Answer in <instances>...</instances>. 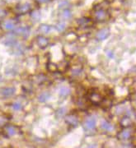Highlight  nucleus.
I'll return each mask as SVG.
<instances>
[{"label":"nucleus","instance_id":"1","mask_svg":"<svg viewBox=\"0 0 136 148\" xmlns=\"http://www.w3.org/2000/svg\"><path fill=\"white\" fill-rule=\"evenodd\" d=\"M96 119L94 118L91 117V118H88V119L85 121L84 123V127L87 131H93L95 129L96 127Z\"/></svg>","mask_w":136,"mask_h":148},{"label":"nucleus","instance_id":"2","mask_svg":"<svg viewBox=\"0 0 136 148\" xmlns=\"http://www.w3.org/2000/svg\"><path fill=\"white\" fill-rule=\"evenodd\" d=\"M16 92V88L15 87H4L1 90H0V93L3 96H5V97H10L13 96Z\"/></svg>","mask_w":136,"mask_h":148},{"label":"nucleus","instance_id":"3","mask_svg":"<svg viewBox=\"0 0 136 148\" xmlns=\"http://www.w3.org/2000/svg\"><path fill=\"white\" fill-rule=\"evenodd\" d=\"M89 100L94 105H98L101 102H102V97H101L100 94H98L97 92H93L92 94H90Z\"/></svg>","mask_w":136,"mask_h":148},{"label":"nucleus","instance_id":"4","mask_svg":"<svg viewBox=\"0 0 136 148\" xmlns=\"http://www.w3.org/2000/svg\"><path fill=\"white\" fill-rule=\"evenodd\" d=\"M65 121L69 124V125L73 127H76L79 124V120L76 116L73 115V114H69L65 117Z\"/></svg>","mask_w":136,"mask_h":148},{"label":"nucleus","instance_id":"5","mask_svg":"<svg viewBox=\"0 0 136 148\" xmlns=\"http://www.w3.org/2000/svg\"><path fill=\"white\" fill-rule=\"evenodd\" d=\"M31 6L29 3H22V4H19L17 7V12L20 14H24V13L27 12L30 10Z\"/></svg>","mask_w":136,"mask_h":148},{"label":"nucleus","instance_id":"6","mask_svg":"<svg viewBox=\"0 0 136 148\" xmlns=\"http://www.w3.org/2000/svg\"><path fill=\"white\" fill-rule=\"evenodd\" d=\"M110 35V31L108 29H102L99 31L97 33V39L99 40H106L107 37Z\"/></svg>","mask_w":136,"mask_h":148},{"label":"nucleus","instance_id":"7","mask_svg":"<svg viewBox=\"0 0 136 148\" xmlns=\"http://www.w3.org/2000/svg\"><path fill=\"white\" fill-rule=\"evenodd\" d=\"M107 12L103 9H97L96 12H95V17L97 20V21H103L107 18Z\"/></svg>","mask_w":136,"mask_h":148},{"label":"nucleus","instance_id":"8","mask_svg":"<svg viewBox=\"0 0 136 148\" xmlns=\"http://www.w3.org/2000/svg\"><path fill=\"white\" fill-rule=\"evenodd\" d=\"M37 44H38V45L40 48L44 49L48 45L49 40L46 39V37H44V36H39L38 38H37Z\"/></svg>","mask_w":136,"mask_h":148},{"label":"nucleus","instance_id":"9","mask_svg":"<svg viewBox=\"0 0 136 148\" xmlns=\"http://www.w3.org/2000/svg\"><path fill=\"white\" fill-rule=\"evenodd\" d=\"M101 127L103 130L107 131V132H111V131L114 130V127L113 125H111L110 123H108L107 121L103 120L101 123Z\"/></svg>","mask_w":136,"mask_h":148},{"label":"nucleus","instance_id":"10","mask_svg":"<svg viewBox=\"0 0 136 148\" xmlns=\"http://www.w3.org/2000/svg\"><path fill=\"white\" fill-rule=\"evenodd\" d=\"M131 136V132L129 129H125L123 131H121L119 134V138L121 140H127Z\"/></svg>","mask_w":136,"mask_h":148},{"label":"nucleus","instance_id":"11","mask_svg":"<svg viewBox=\"0 0 136 148\" xmlns=\"http://www.w3.org/2000/svg\"><path fill=\"white\" fill-rule=\"evenodd\" d=\"M50 98V94L48 91H44L38 96V100L40 102L44 103V102H46Z\"/></svg>","mask_w":136,"mask_h":148},{"label":"nucleus","instance_id":"12","mask_svg":"<svg viewBox=\"0 0 136 148\" xmlns=\"http://www.w3.org/2000/svg\"><path fill=\"white\" fill-rule=\"evenodd\" d=\"M120 124H121V126H123L125 127H130L131 124H132V120L128 116H125V117H123L121 119V120H120Z\"/></svg>","mask_w":136,"mask_h":148},{"label":"nucleus","instance_id":"13","mask_svg":"<svg viewBox=\"0 0 136 148\" xmlns=\"http://www.w3.org/2000/svg\"><path fill=\"white\" fill-rule=\"evenodd\" d=\"M6 133L8 134V136L12 137L13 135H15L17 133V129L14 126H12V125H9V126H7L6 127Z\"/></svg>","mask_w":136,"mask_h":148},{"label":"nucleus","instance_id":"14","mask_svg":"<svg viewBox=\"0 0 136 148\" xmlns=\"http://www.w3.org/2000/svg\"><path fill=\"white\" fill-rule=\"evenodd\" d=\"M70 94V88L67 86H63L61 87L59 90V96L62 97H65L67 96H69Z\"/></svg>","mask_w":136,"mask_h":148},{"label":"nucleus","instance_id":"15","mask_svg":"<svg viewBox=\"0 0 136 148\" xmlns=\"http://www.w3.org/2000/svg\"><path fill=\"white\" fill-rule=\"evenodd\" d=\"M4 28L8 31H11V30H13L15 28V23L12 21H7L4 23Z\"/></svg>","mask_w":136,"mask_h":148},{"label":"nucleus","instance_id":"16","mask_svg":"<svg viewBox=\"0 0 136 148\" xmlns=\"http://www.w3.org/2000/svg\"><path fill=\"white\" fill-rule=\"evenodd\" d=\"M51 30V27L49 26V25H46V24H42L40 25V31H41L44 34H46V33H49Z\"/></svg>","mask_w":136,"mask_h":148},{"label":"nucleus","instance_id":"17","mask_svg":"<svg viewBox=\"0 0 136 148\" xmlns=\"http://www.w3.org/2000/svg\"><path fill=\"white\" fill-rule=\"evenodd\" d=\"M65 114H66V109L64 108V107H62V108H59L57 110L56 116L58 118H61V117H63Z\"/></svg>","mask_w":136,"mask_h":148},{"label":"nucleus","instance_id":"18","mask_svg":"<svg viewBox=\"0 0 136 148\" xmlns=\"http://www.w3.org/2000/svg\"><path fill=\"white\" fill-rule=\"evenodd\" d=\"M47 68H48V70L50 72H55L58 67L57 65L55 64V63H49L48 65H47Z\"/></svg>","mask_w":136,"mask_h":148},{"label":"nucleus","instance_id":"19","mask_svg":"<svg viewBox=\"0 0 136 148\" xmlns=\"http://www.w3.org/2000/svg\"><path fill=\"white\" fill-rule=\"evenodd\" d=\"M56 30L58 31H59V32H61V31H63L64 30V28H65V23H64V22H59L58 24L56 25Z\"/></svg>","mask_w":136,"mask_h":148},{"label":"nucleus","instance_id":"20","mask_svg":"<svg viewBox=\"0 0 136 148\" xmlns=\"http://www.w3.org/2000/svg\"><path fill=\"white\" fill-rule=\"evenodd\" d=\"M62 15H63V17L64 19H69L71 17V12L69 11V9H64V12L62 13Z\"/></svg>","mask_w":136,"mask_h":148},{"label":"nucleus","instance_id":"21","mask_svg":"<svg viewBox=\"0 0 136 148\" xmlns=\"http://www.w3.org/2000/svg\"><path fill=\"white\" fill-rule=\"evenodd\" d=\"M32 17L35 20V21H38V20H40V12H38V11H34L33 12H32Z\"/></svg>","mask_w":136,"mask_h":148},{"label":"nucleus","instance_id":"22","mask_svg":"<svg viewBox=\"0 0 136 148\" xmlns=\"http://www.w3.org/2000/svg\"><path fill=\"white\" fill-rule=\"evenodd\" d=\"M12 109L16 110V111H18L22 109V104L20 103L19 101H16L12 104Z\"/></svg>","mask_w":136,"mask_h":148},{"label":"nucleus","instance_id":"23","mask_svg":"<svg viewBox=\"0 0 136 148\" xmlns=\"http://www.w3.org/2000/svg\"><path fill=\"white\" fill-rule=\"evenodd\" d=\"M82 72V68H75L72 70V75L73 76H79Z\"/></svg>","mask_w":136,"mask_h":148},{"label":"nucleus","instance_id":"24","mask_svg":"<svg viewBox=\"0 0 136 148\" xmlns=\"http://www.w3.org/2000/svg\"><path fill=\"white\" fill-rule=\"evenodd\" d=\"M90 20L87 19V18H83L80 20V24L81 25H83V26H87L88 24H90Z\"/></svg>","mask_w":136,"mask_h":148},{"label":"nucleus","instance_id":"25","mask_svg":"<svg viewBox=\"0 0 136 148\" xmlns=\"http://www.w3.org/2000/svg\"><path fill=\"white\" fill-rule=\"evenodd\" d=\"M69 6V3L67 1H63L59 4V8H66V7Z\"/></svg>","mask_w":136,"mask_h":148},{"label":"nucleus","instance_id":"26","mask_svg":"<svg viewBox=\"0 0 136 148\" xmlns=\"http://www.w3.org/2000/svg\"><path fill=\"white\" fill-rule=\"evenodd\" d=\"M123 110H124V109L122 108L121 106H118L117 108H116V109H115V112L117 113V114H120Z\"/></svg>","mask_w":136,"mask_h":148},{"label":"nucleus","instance_id":"27","mask_svg":"<svg viewBox=\"0 0 136 148\" xmlns=\"http://www.w3.org/2000/svg\"><path fill=\"white\" fill-rule=\"evenodd\" d=\"M97 145L96 144H93V145H90V146H88L87 148H97Z\"/></svg>","mask_w":136,"mask_h":148},{"label":"nucleus","instance_id":"28","mask_svg":"<svg viewBox=\"0 0 136 148\" xmlns=\"http://www.w3.org/2000/svg\"><path fill=\"white\" fill-rule=\"evenodd\" d=\"M37 1H39L40 3H46V2L48 1V0H37Z\"/></svg>","mask_w":136,"mask_h":148},{"label":"nucleus","instance_id":"29","mask_svg":"<svg viewBox=\"0 0 136 148\" xmlns=\"http://www.w3.org/2000/svg\"><path fill=\"white\" fill-rule=\"evenodd\" d=\"M133 136H134V139H136V131H135V132L134 133Z\"/></svg>","mask_w":136,"mask_h":148}]
</instances>
